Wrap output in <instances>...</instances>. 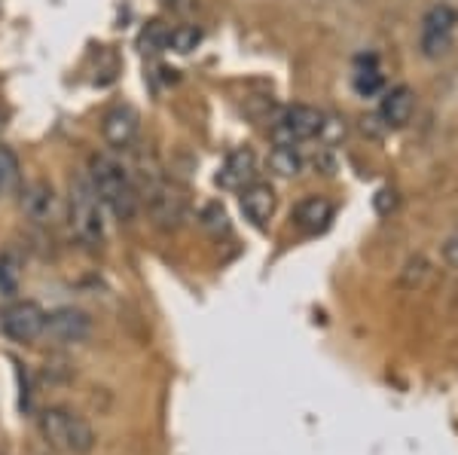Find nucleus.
Masks as SVG:
<instances>
[{"label":"nucleus","instance_id":"nucleus-1","mask_svg":"<svg viewBox=\"0 0 458 455\" xmlns=\"http://www.w3.org/2000/svg\"><path fill=\"white\" fill-rule=\"evenodd\" d=\"M89 181H92L95 193L101 196V202L110 208V215L123 223L135 220L138 215V190L131 183L129 172L116 163L107 153H92L89 156Z\"/></svg>","mask_w":458,"mask_h":455},{"label":"nucleus","instance_id":"nucleus-2","mask_svg":"<svg viewBox=\"0 0 458 455\" xmlns=\"http://www.w3.org/2000/svg\"><path fill=\"white\" fill-rule=\"evenodd\" d=\"M37 428L47 446L64 455H89L95 450V431L71 407H47L37 416Z\"/></svg>","mask_w":458,"mask_h":455},{"label":"nucleus","instance_id":"nucleus-3","mask_svg":"<svg viewBox=\"0 0 458 455\" xmlns=\"http://www.w3.org/2000/svg\"><path fill=\"white\" fill-rule=\"evenodd\" d=\"M101 196L95 193L89 174H73L68 193V215L71 230L83 241L89 251H98L105 245V211H101Z\"/></svg>","mask_w":458,"mask_h":455},{"label":"nucleus","instance_id":"nucleus-4","mask_svg":"<svg viewBox=\"0 0 458 455\" xmlns=\"http://www.w3.org/2000/svg\"><path fill=\"white\" fill-rule=\"evenodd\" d=\"M0 330L10 342L31 346L47 330V312L34 299H13L0 309Z\"/></svg>","mask_w":458,"mask_h":455},{"label":"nucleus","instance_id":"nucleus-5","mask_svg":"<svg viewBox=\"0 0 458 455\" xmlns=\"http://www.w3.org/2000/svg\"><path fill=\"white\" fill-rule=\"evenodd\" d=\"M455 28H458L455 6H449V4L431 6L422 19V28H419V46H422V55L440 58L449 46H453Z\"/></svg>","mask_w":458,"mask_h":455},{"label":"nucleus","instance_id":"nucleus-6","mask_svg":"<svg viewBox=\"0 0 458 455\" xmlns=\"http://www.w3.org/2000/svg\"><path fill=\"white\" fill-rule=\"evenodd\" d=\"M324 131V114L309 105H291L278 114L276 126H272V138L276 144H300V141H309V138L321 135Z\"/></svg>","mask_w":458,"mask_h":455},{"label":"nucleus","instance_id":"nucleus-7","mask_svg":"<svg viewBox=\"0 0 458 455\" xmlns=\"http://www.w3.org/2000/svg\"><path fill=\"white\" fill-rule=\"evenodd\" d=\"M147 211H150L153 223L159 230L172 232L187 220V199H183V193L174 190L172 183H153L147 190Z\"/></svg>","mask_w":458,"mask_h":455},{"label":"nucleus","instance_id":"nucleus-8","mask_svg":"<svg viewBox=\"0 0 458 455\" xmlns=\"http://www.w3.org/2000/svg\"><path fill=\"white\" fill-rule=\"evenodd\" d=\"M92 333V318L83 309H73V306H62L55 312H47V330L43 336L55 342H64V346H73V342H83Z\"/></svg>","mask_w":458,"mask_h":455},{"label":"nucleus","instance_id":"nucleus-9","mask_svg":"<svg viewBox=\"0 0 458 455\" xmlns=\"http://www.w3.org/2000/svg\"><path fill=\"white\" fill-rule=\"evenodd\" d=\"M138 129H141V116H138V110L131 105L110 107L105 114V120H101V135H105V141L110 147H116V150L131 147V141L138 138Z\"/></svg>","mask_w":458,"mask_h":455},{"label":"nucleus","instance_id":"nucleus-10","mask_svg":"<svg viewBox=\"0 0 458 455\" xmlns=\"http://www.w3.org/2000/svg\"><path fill=\"white\" fill-rule=\"evenodd\" d=\"M242 211H245V217L250 220V223L257 226V230H263L266 223L272 220V215H276L278 208V196L276 190L269 187V183H248L245 190H242Z\"/></svg>","mask_w":458,"mask_h":455},{"label":"nucleus","instance_id":"nucleus-11","mask_svg":"<svg viewBox=\"0 0 458 455\" xmlns=\"http://www.w3.org/2000/svg\"><path fill=\"white\" fill-rule=\"evenodd\" d=\"M257 178V156L250 147H239L226 156L224 168L217 174V183L226 190H245L248 183H254Z\"/></svg>","mask_w":458,"mask_h":455},{"label":"nucleus","instance_id":"nucleus-12","mask_svg":"<svg viewBox=\"0 0 458 455\" xmlns=\"http://www.w3.org/2000/svg\"><path fill=\"white\" fill-rule=\"evenodd\" d=\"M334 215H336L334 205L324 199V196H309V199H302L297 208H293V223H297V230H302L306 236H318V232L327 230Z\"/></svg>","mask_w":458,"mask_h":455},{"label":"nucleus","instance_id":"nucleus-13","mask_svg":"<svg viewBox=\"0 0 458 455\" xmlns=\"http://www.w3.org/2000/svg\"><path fill=\"white\" fill-rule=\"evenodd\" d=\"M412 110H416V95H412L410 86H394L391 92L382 95V105H379V114L388 126L401 129L410 122Z\"/></svg>","mask_w":458,"mask_h":455},{"label":"nucleus","instance_id":"nucleus-14","mask_svg":"<svg viewBox=\"0 0 458 455\" xmlns=\"http://www.w3.org/2000/svg\"><path fill=\"white\" fill-rule=\"evenodd\" d=\"M21 208L25 215L37 220V223H47L49 217L55 215V193L47 181H34L31 187L25 190V199H21Z\"/></svg>","mask_w":458,"mask_h":455},{"label":"nucleus","instance_id":"nucleus-15","mask_svg":"<svg viewBox=\"0 0 458 455\" xmlns=\"http://www.w3.org/2000/svg\"><path fill=\"white\" fill-rule=\"evenodd\" d=\"M21 269H25V263H21V254L16 248H6V251H0V293L4 297H16L19 288H21Z\"/></svg>","mask_w":458,"mask_h":455},{"label":"nucleus","instance_id":"nucleus-16","mask_svg":"<svg viewBox=\"0 0 458 455\" xmlns=\"http://www.w3.org/2000/svg\"><path fill=\"white\" fill-rule=\"evenodd\" d=\"M269 168L278 178H297L302 172V156L297 153V147L276 144V150L269 153Z\"/></svg>","mask_w":458,"mask_h":455},{"label":"nucleus","instance_id":"nucleus-17","mask_svg":"<svg viewBox=\"0 0 458 455\" xmlns=\"http://www.w3.org/2000/svg\"><path fill=\"white\" fill-rule=\"evenodd\" d=\"M199 43H202V31H199L196 25H181V28H174V31H168V49H174V53H181V55L193 53Z\"/></svg>","mask_w":458,"mask_h":455},{"label":"nucleus","instance_id":"nucleus-18","mask_svg":"<svg viewBox=\"0 0 458 455\" xmlns=\"http://www.w3.org/2000/svg\"><path fill=\"white\" fill-rule=\"evenodd\" d=\"M382 73L379 68H376V58H370V64L367 68H360L358 73H354V89H358V95H376L382 89Z\"/></svg>","mask_w":458,"mask_h":455},{"label":"nucleus","instance_id":"nucleus-19","mask_svg":"<svg viewBox=\"0 0 458 455\" xmlns=\"http://www.w3.org/2000/svg\"><path fill=\"white\" fill-rule=\"evenodd\" d=\"M19 178V159L6 144H0V190H10Z\"/></svg>","mask_w":458,"mask_h":455},{"label":"nucleus","instance_id":"nucleus-20","mask_svg":"<svg viewBox=\"0 0 458 455\" xmlns=\"http://www.w3.org/2000/svg\"><path fill=\"white\" fill-rule=\"evenodd\" d=\"M202 223L208 226L214 236H220V232H229V220H226V211L220 208V205H208L202 215Z\"/></svg>","mask_w":458,"mask_h":455},{"label":"nucleus","instance_id":"nucleus-21","mask_svg":"<svg viewBox=\"0 0 458 455\" xmlns=\"http://www.w3.org/2000/svg\"><path fill=\"white\" fill-rule=\"evenodd\" d=\"M0 196H4V190H0Z\"/></svg>","mask_w":458,"mask_h":455}]
</instances>
